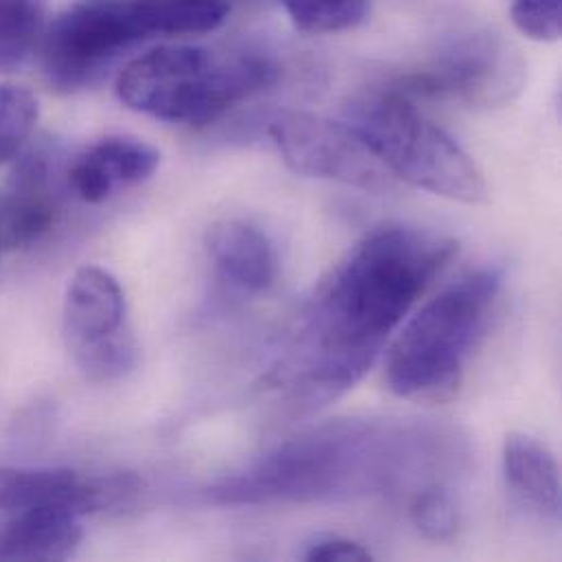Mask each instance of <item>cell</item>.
I'll return each mask as SVG.
<instances>
[{"mask_svg":"<svg viewBox=\"0 0 562 562\" xmlns=\"http://www.w3.org/2000/svg\"><path fill=\"white\" fill-rule=\"evenodd\" d=\"M456 255L458 244L436 231L383 226L368 233L308 304L270 374L274 385L306 407L348 392Z\"/></svg>","mask_w":562,"mask_h":562,"instance_id":"cell-1","label":"cell"},{"mask_svg":"<svg viewBox=\"0 0 562 562\" xmlns=\"http://www.w3.org/2000/svg\"><path fill=\"white\" fill-rule=\"evenodd\" d=\"M453 436L394 423L346 420L313 429L206 491L217 506L322 502L387 493L434 473L451 458Z\"/></svg>","mask_w":562,"mask_h":562,"instance_id":"cell-2","label":"cell"},{"mask_svg":"<svg viewBox=\"0 0 562 562\" xmlns=\"http://www.w3.org/2000/svg\"><path fill=\"white\" fill-rule=\"evenodd\" d=\"M231 0H114L77 4L42 37L44 72L57 90L90 86L125 50L160 35H202L220 29Z\"/></svg>","mask_w":562,"mask_h":562,"instance_id":"cell-3","label":"cell"},{"mask_svg":"<svg viewBox=\"0 0 562 562\" xmlns=\"http://www.w3.org/2000/svg\"><path fill=\"white\" fill-rule=\"evenodd\" d=\"M504 277L482 268L451 282L396 335L385 357L392 394L414 403L451 401L495 313Z\"/></svg>","mask_w":562,"mask_h":562,"instance_id":"cell-4","label":"cell"},{"mask_svg":"<svg viewBox=\"0 0 562 562\" xmlns=\"http://www.w3.org/2000/svg\"><path fill=\"white\" fill-rule=\"evenodd\" d=\"M277 66L255 53H215L204 46H158L130 61L116 81L134 112L184 125H209L237 103L277 83Z\"/></svg>","mask_w":562,"mask_h":562,"instance_id":"cell-5","label":"cell"},{"mask_svg":"<svg viewBox=\"0 0 562 562\" xmlns=\"http://www.w3.org/2000/svg\"><path fill=\"white\" fill-rule=\"evenodd\" d=\"M346 123L392 178L462 204L488 200V184L475 160L398 88L357 99Z\"/></svg>","mask_w":562,"mask_h":562,"instance_id":"cell-6","label":"cell"},{"mask_svg":"<svg viewBox=\"0 0 562 562\" xmlns=\"http://www.w3.org/2000/svg\"><path fill=\"white\" fill-rule=\"evenodd\" d=\"M61 324L66 346L90 381H114L134 368L138 348L127 326L125 291L108 270L86 266L75 272Z\"/></svg>","mask_w":562,"mask_h":562,"instance_id":"cell-7","label":"cell"},{"mask_svg":"<svg viewBox=\"0 0 562 562\" xmlns=\"http://www.w3.org/2000/svg\"><path fill=\"white\" fill-rule=\"evenodd\" d=\"M270 134L295 173L337 180L361 191H383L392 184L390 171L348 123L291 112L272 123Z\"/></svg>","mask_w":562,"mask_h":562,"instance_id":"cell-8","label":"cell"},{"mask_svg":"<svg viewBox=\"0 0 562 562\" xmlns=\"http://www.w3.org/2000/svg\"><path fill=\"white\" fill-rule=\"evenodd\" d=\"M403 83L405 88L398 90L407 97H449L469 105H502L521 90L524 66L497 40L475 35Z\"/></svg>","mask_w":562,"mask_h":562,"instance_id":"cell-9","label":"cell"},{"mask_svg":"<svg viewBox=\"0 0 562 562\" xmlns=\"http://www.w3.org/2000/svg\"><path fill=\"white\" fill-rule=\"evenodd\" d=\"M130 495L132 484L125 473L79 477L70 469L57 467H0V510L11 515L61 506L86 517L116 508Z\"/></svg>","mask_w":562,"mask_h":562,"instance_id":"cell-10","label":"cell"},{"mask_svg":"<svg viewBox=\"0 0 562 562\" xmlns=\"http://www.w3.org/2000/svg\"><path fill=\"white\" fill-rule=\"evenodd\" d=\"M160 165V151L136 136H105L79 154L68 182L86 204H101L119 189L147 182Z\"/></svg>","mask_w":562,"mask_h":562,"instance_id":"cell-11","label":"cell"},{"mask_svg":"<svg viewBox=\"0 0 562 562\" xmlns=\"http://www.w3.org/2000/svg\"><path fill=\"white\" fill-rule=\"evenodd\" d=\"M206 248L222 279L244 291L261 293L277 281L279 259L274 244L255 224L241 220L215 224Z\"/></svg>","mask_w":562,"mask_h":562,"instance_id":"cell-12","label":"cell"},{"mask_svg":"<svg viewBox=\"0 0 562 562\" xmlns=\"http://www.w3.org/2000/svg\"><path fill=\"white\" fill-rule=\"evenodd\" d=\"M79 519L61 506L15 513L0 530V561H64L72 557L83 539Z\"/></svg>","mask_w":562,"mask_h":562,"instance_id":"cell-13","label":"cell"},{"mask_svg":"<svg viewBox=\"0 0 562 562\" xmlns=\"http://www.w3.org/2000/svg\"><path fill=\"white\" fill-rule=\"evenodd\" d=\"M504 475L521 506L543 519H561V469L543 442L528 434H508L504 442Z\"/></svg>","mask_w":562,"mask_h":562,"instance_id":"cell-14","label":"cell"},{"mask_svg":"<svg viewBox=\"0 0 562 562\" xmlns=\"http://www.w3.org/2000/svg\"><path fill=\"white\" fill-rule=\"evenodd\" d=\"M55 213L46 162L42 158L26 160L2 202L0 241L11 248L40 241L53 228Z\"/></svg>","mask_w":562,"mask_h":562,"instance_id":"cell-15","label":"cell"},{"mask_svg":"<svg viewBox=\"0 0 562 562\" xmlns=\"http://www.w3.org/2000/svg\"><path fill=\"white\" fill-rule=\"evenodd\" d=\"M46 0H0V72H11L31 55L44 33Z\"/></svg>","mask_w":562,"mask_h":562,"instance_id":"cell-16","label":"cell"},{"mask_svg":"<svg viewBox=\"0 0 562 562\" xmlns=\"http://www.w3.org/2000/svg\"><path fill=\"white\" fill-rule=\"evenodd\" d=\"M281 4L304 33L348 31L368 15V0H281Z\"/></svg>","mask_w":562,"mask_h":562,"instance_id":"cell-17","label":"cell"},{"mask_svg":"<svg viewBox=\"0 0 562 562\" xmlns=\"http://www.w3.org/2000/svg\"><path fill=\"white\" fill-rule=\"evenodd\" d=\"M37 99L24 86L0 83V165L13 160L37 123Z\"/></svg>","mask_w":562,"mask_h":562,"instance_id":"cell-18","label":"cell"},{"mask_svg":"<svg viewBox=\"0 0 562 562\" xmlns=\"http://www.w3.org/2000/svg\"><path fill=\"white\" fill-rule=\"evenodd\" d=\"M409 513L418 532L429 541L445 543L458 535L460 519L456 504L447 488H442L440 484H427L418 488L412 497Z\"/></svg>","mask_w":562,"mask_h":562,"instance_id":"cell-19","label":"cell"},{"mask_svg":"<svg viewBox=\"0 0 562 562\" xmlns=\"http://www.w3.org/2000/svg\"><path fill=\"white\" fill-rule=\"evenodd\" d=\"M510 15L530 40L557 42L561 37L562 0H513Z\"/></svg>","mask_w":562,"mask_h":562,"instance_id":"cell-20","label":"cell"},{"mask_svg":"<svg viewBox=\"0 0 562 562\" xmlns=\"http://www.w3.org/2000/svg\"><path fill=\"white\" fill-rule=\"evenodd\" d=\"M304 561L330 562V561H372V554L357 541L341 537V535H322L308 543L304 550Z\"/></svg>","mask_w":562,"mask_h":562,"instance_id":"cell-21","label":"cell"},{"mask_svg":"<svg viewBox=\"0 0 562 562\" xmlns=\"http://www.w3.org/2000/svg\"><path fill=\"white\" fill-rule=\"evenodd\" d=\"M0 246H2V241H0Z\"/></svg>","mask_w":562,"mask_h":562,"instance_id":"cell-22","label":"cell"}]
</instances>
